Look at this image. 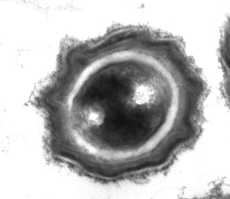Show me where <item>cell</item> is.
Here are the masks:
<instances>
[{
  "label": "cell",
  "instance_id": "1",
  "mask_svg": "<svg viewBox=\"0 0 230 199\" xmlns=\"http://www.w3.org/2000/svg\"><path fill=\"white\" fill-rule=\"evenodd\" d=\"M83 115L88 125L94 127H98L102 124L106 117L104 108L96 103L85 106L83 110Z\"/></svg>",
  "mask_w": 230,
  "mask_h": 199
}]
</instances>
